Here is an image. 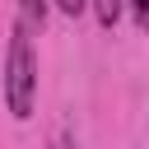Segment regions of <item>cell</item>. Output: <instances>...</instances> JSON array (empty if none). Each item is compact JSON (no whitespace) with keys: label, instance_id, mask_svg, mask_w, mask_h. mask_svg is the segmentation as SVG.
<instances>
[{"label":"cell","instance_id":"obj_6","mask_svg":"<svg viewBox=\"0 0 149 149\" xmlns=\"http://www.w3.org/2000/svg\"><path fill=\"white\" fill-rule=\"evenodd\" d=\"M51 149H70V140H65V135H61V140H56V144H51Z\"/></svg>","mask_w":149,"mask_h":149},{"label":"cell","instance_id":"obj_4","mask_svg":"<svg viewBox=\"0 0 149 149\" xmlns=\"http://www.w3.org/2000/svg\"><path fill=\"white\" fill-rule=\"evenodd\" d=\"M126 9L135 14V23H140V28H149V0H126Z\"/></svg>","mask_w":149,"mask_h":149},{"label":"cell","instance_id":"obj_1","mask_svg":"<svg viewBox=\"0 0 149 149\" xmlns=\"http://www.w3.org/2000/svg\"><path fill=\"white\" fill-rule=\"evenodd\" d=\"M37 102V56L28 47V19L14 23L9 33V51H5V107L14 121H28Z\"/></svg>","mask_w":149,"mask_h":149},{"label":"cell","instance_id":"obj_2","mask_svg":"<svg viewBox=\"0 0 149 149\" xmlns=\"http://www.w3.org/2000/svg\"><path fill=\"white\" fill-rule=\"evenodd\" d=\"M88 5H93V14H98L102 28H112V23L121 19V9H126V0H88Z\"/></svg>","mask_w":149,"mask_h":149},{"label":"cell","instance_id":"obj_3","mask_svg":"<svg viewBox=\"0 0 149 149\" xmlns=\"http://www.w3.org/2000/svg\"><path fill=\"white\" fill-rule=\"evenodd\" d=\"M19 9H23V19H28V23H37V28H42V23H47L51 0H19Z\"/></svg>","mask_w":149,"mask_h":149},{"label":"cell","instance_id":"obj_5","mask_svg":"<svg viewBox=\"0 0 149 149\" xmlns=\"http://www.w3.org/2000/svg\"><path fill=\"white\" fill-rule=\"evenodd\" d=\"M51 5H56L61 14H70V19H74V14H84V5H88V0H51Z\"/></svg>","mask_w":149,"mask_h":149}]
</instances>
